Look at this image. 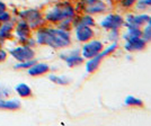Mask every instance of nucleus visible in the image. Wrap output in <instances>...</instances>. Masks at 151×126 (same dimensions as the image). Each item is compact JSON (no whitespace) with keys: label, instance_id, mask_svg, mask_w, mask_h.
<instances>
[{"label":"nucleus","instance_id":"nucleus-1","mask_svg":"<svg viewBox=\"0 0 151 126\" xmlns=\"http://www.w3.org/2000/svg\"><path fill=\"white\" fill-rule=\"evenodd\" d=\"M37 44L46 45L52 49H65L69 47L72 43V38L69 31H64L61 28L52 27H40L36 31Z\"/></svg>","mask_w":151,"mask_h":126},{"label":"nucleus","instance_id":"nucleus-2","mask_svg":"<svg viewBox=\"0 0 151 126\" xmlns=\"http://www.w3.org/2000/svg\"><path fill=\"white\" fill-rule=\"evenodd\" d=\"M77 15L78 11L75 5L70 1H60L47 9L44 19L51 24H59L63 20H73Z\"/></svg>","mask_w":151,"mask_h":126},{"label":"nucleus","instance_id":"nucleus-3","mask_svg":"<svg viewBox=\"0 0 151 126\" xmlns=\"http://www.w3.org/2000/svg\"><path fill=\"white\" fill-rule=\"evenodd\" d=\"M119 49V42H112L111 44L108 45L107 47H104V50L101 51L99 54H97L96 57H93L88 59L86 63H85V69L86 72L89 74H93L95 73L97 70L101 68V63L104 61V59L109 55L114 54Z\"/></svg>","mask_w":151,"mask_h":126},{"label":"nucleus","instance_id":"nucleus-4","mask_svg":"<svg viewBox=\"0 0 151 126\" xmlns=\"http://www.w3.org/2000/svg\"><path fill=\"white\" fill-rule=\"evenodd\" d=\"M77 11L88 15H103L107 11L108 6L104 0H79L76 5Z\"/></svg>","mask_w":151,"mask_h":126},{"label":"nucleus","instance_id":"nucleus-5","mask_svg":"<svg viewBox=\"0 0 151 126\" xmlns=\"http://www.w3.org/2000/svg\"><path fill=\"white\" fill-rule=\"evenodd\" d=\"M19 16L23 20H25L31 28H40L44 25V15L37 9H26L19 13Z\"/></svg>","mask_w":151,"mask_h":126},{"label":"nucleus","instance_id":"nucleus-6","mask_svg":"<svg viewBox=\"0 0 151 126\" xmlns=\"http://www.w3.org/2000/svg\"><path fill=\"white\" fill-rule=\"evenodd\" d=\"M104 47H105V45H104L103 41L93 38L88 42L83 43L81 50H80V53L85 60H88L90 57H96L97 54H99L101 51L104 50Z\"/></svg>","mask_w":151,"mask_h":126},{"label":"nucleus","instance_id":"nucleus-7","mask_svg":"<svg viewBox=\"0 0 151 126\" xmlns=\"http://www.w3.org/2000/svg\"><path fill=\"white\" fill-rule=\"evenodd\" d=\"M99 26L105 31L121 29L124 26V17L121 14L111 13L99 21Z\"/></svg>","mask_w":151,"mask_h":126},{"label":"nucleus","instance_id":"nucleus-8","mask_svg":"<svg viewBox=\"0 0 151 126\" xmlns=\"http://www.w3.org/2000/svg\"><path fill=\"white\" fill-rule=\"evenodd\" d=\"M149 17L148 14H127L124 17V26L126 28H142L148 24Z\"/></svg>","mask_w":151,"mask_h":126},{"label":"nucleus","instance_id":"nucleus-9","mask_svg":"<svg viewBox=\"0 0 151 126\" xmlns=\"http://www.w3.org/2000/svg\"><path fill=\"white\" fill-rule=\"evenodd\" d=\"M10 55L15 57L18 62H23V61H27V60H32L35 57V52L32 49L29 45H24V46H18L15 47L13 50H10Z\"/></svg>","mask_w":151,"mask_h":126},{"label":"nucleus","instance_id":"nucleus-10","mask_svg":"<svg viewBox=\"0 0 151 126\" xmlns=\"http://www.w3.org/2000/svg\"><path fill=\"white\" fill-rule=\"evenodd\" d=\"M75 37L77 39V42L79 43H86L90 39L95 38L96 33L95 29L90 26H75Z\"/></svg>","mask_w":151,"mask_h":126},{"label":"nucleus","instance_id":"nucleus-11","mask_svg":"<svg viewBox=\"0 0 151 126\" xmlns=\"http://www.w3.org/2000/svg\"><path fill=\"white\" fill-rule=\"evenodd\" d=\"M148 46V43L145 39L141 37H133L126 39L123 49L127 52V53H137V52H142L145 51Z\"/></svg>","mask_w":151,"mask_h":126},{"label":"nucleus","instance_id":"nucleus-12","mask_svg":"<svg viewBox=\"0 0 151 126\" xmlns=\"http://www.w3.org/2000/svg\"><path fill=\"white\" fill-rule=\"evenodd\" d=\"M60 57L67 63V65L69 68H75L78 65H81L82 63L85 62V59L82 57L80 50H75L68 52V53H62V54H60Z\"/></svg>","mask_w":151,"mask_h":126},{"label":"nucleus","instance_id":"nucleus-13","mask_svg":"<svg viewBox=\"0 0 151 126\" xmlns=\"http://www.w3.org/2000/svg\"><path fill=\"white\" fill-rule=\"evenodd\" d=\"M16 33H17V36L22 43H27L29 35H31V27L28 26V24L25 20L22 19V21H19L16 26Z\"/></svg>","mask_w":151,"mask_h":126},{"label":"nucleus","instance_id":"nucleus-14","mask_svg":"<svg viewBox=\"0 0 151 126\" xmlns=\"http://www.w3.org/2000/svg\"><path fill=\"white\" fill-rule=\"evenodd\" d=\"M90 26V27H94L96 26V20L91 15L88 14H81V15H77L73 19V27L75 26Z\"/></svg>","mask_w":151,"mask_h":126},{"label":"nucleus","instance_id":"nucleus-15","mask_svg":"<svg viewBox=\"0 0 151 126\" xmlns=\"http://www.w3.org/2000/svg\"><path fill=\"white\" fill-rule=\"evenodd\" d=\"M50 71V65L46 63H35L33 64L29 69H27L28 74L32 77H38L43 76Z\"/></svg>","mask_w":151,"mask_h":126},{"label":"nucleus","instance_id":"nucleus-16","mask_svg":"<svg viewBox=\"0 0 151 126\" xmlns=\"http://www.w3.org/2000/svg\"><path fill=\"white\" fill-rule=\"evenodd\" d=\"M124 105L127 107H132V108H143L145 107V102L142 99H140L135 96L132 94H129L126 96L125 99H124Z\"/></svg>","mask_w":151,"mask_h":126},{"label":"nucleus","instance_id":"nucleus-17","mask_svg":"<svg viewBox=\"0 0 151 126\" xmlns=\"http://www.w3.org/2000/svg\"><path fill=\"white\" fill-rule=\"evenodd\" d=\"M20 107V101L18 99H12L6 100L0 98V109H6V110H16Z\"/></svg>","mask_w":151,"mask_h":126},{"label":"nucleus","instance_id":"nucleus-18","mask_svg":"<svg viewBox=\"0 0 151 126\" xmlns=\"http://www.w3.org/2000/svg\"><path fill=\"white\" fill-rule=\"evenodd\" d=\"M16 92L22 97V98H28V97H32V89L31 87L28 86V84H26V83H19L16 86Z\"/></svg>","mask_w":151,"mask_h":126},{"label":"nucleus","instance_id":"nucleus-19","mask_svg":"<svg viewBox=\"0 0 151 126\" xmlns=\"http://www.w3.org/2000/svg\"><path fill=\"white\" fill-rule=\"evenodd\" d=\"M12 31H13V24L6 21L4 25L0 26V38L2 39L9 38L12 35Z\"/></svg>","mask_w":151,"mask_h":126},{"label":"nucleus","instance_id":"nucleus-20","mask_svg":"<svg viewBox=\"0 0 151 126\" xmlns=\"http://www.w3.org/2000/svg\"><path fill=\"white\" fill-rule=\"evenodd\" d=\"M142 36V29L141 28H127V31L125 34H123L122 38L126 41L129 38H133V37H141Z\"/></svg>","mask_w":151,"mask_h":126},{"label":"nucleus","instance_id":"nucleus-21","mask_svg":"<svg viewBox=\"0 0 151 126\" xmlns=\"http://www.w3.org/2000/svg\"><path fill=\"white\" fill-rule=\"evenodd\" d=\"M49 79H50L52 82H54V83H57V84H60V86H67V84H69L70 82H71L69 78H67V77L54 76V74H51V76L49 77Z\"/></svg>","mask_w":151,"mask_h":126},{"label":"nucleus","instance_id":"nucleus-22","mask_svg":"<svg viewBox=\"0 0 151 126\" xmlns=\"http://www.w3.org/2000/svg\"><path fill=\"white\" fill-rule=\"evenodd\" d=\"M149 7H151V0H138L134 8L140 10V11H145Z\"/></svg>","mask_w":151,"mask_h":126},{"label":"nucleus","instance_id":"nucleus-23","mask_svg":"<svg viewBox=\"0 0 151 126\" xmlns=\"http://www.w3.org/2000/svg\"><path fill=\"white\" fill-rule=\"evenodd\" d=\"M119 1V5L120 7H122L123 9H131V8H134L135 4L138 2V0H117Z\"/></svg>","mask_w":151,"mask_h":126},{"label":"nucleus","instance_id":"nucleus-24","mask_svg":"<svg viewBox=\"0 0 151 126\" xmlns=\"http://www.w3.org/2000/svg\"><path fill=\"white\" fill-rule=\"evenodd\" d=\"M141 29H142V38L145 39L148 44L151 43V26L147 24Z\"/></svg>","mask_w":151,"mask_h":126},{"label":"nucleus","instance_id":"nucleus-25","mask_svg":"<svg viewBox=\"0 0 151 126\" xmlns=\"http://www.w3.org/2000/svg\"><path fill=\"white\" fill-rule=\"evenodd\" d=\"M121 29H112V31H108V41L112 43V42H119V39L121 38Z\"/></svg>","mask_w":151,"mask_h":126},{"label":"nucleus","instance_id":"nucleus-26","mask_svg":"<svg viewBox=\"0 0 151 126\" xmlns=\"http://www.w3.org/2000/svg\"><path fill=\"white\" fill-rule=\"evenodd\" d=\"M36 63V61L35 60H27V61H23V62H20V63H17L14 68L15 69H29L33 64H35Z\"/></svg>","mask_w":151,"mask_h":126},{"label":"nucleus","instance_id":"nucleus-27","mask_svg":"<svg viewBox=\"0 0 151 126\" xmlns=\"http://www.w3.org/2000/svg\"><path fill=\"white\" fill-rule=\"evenodd\" d=\"M10 94H12V90H10V89H8L7 87H5V86L0 84V98H1V99L7 98Z\"/></svg>","mask_w":151,"mask_h":126},{"label":"nucleus","instance_id":"nucleus-28","mask_svg":"<svg viewBox=\"0 0 151 126\" xmlns=\"http://www.w3.org/2000/svg\"><path fill=\"white\" fill-rule=\"evenodd\" d=\"M10 19V15H9V13H7V11H4L2 14H0V21L2 23H6V21H8Z\"/></svg>","mask_w":151,"mask_h":126},{"label":"nucleus","instance_id":"nucleus-29","mask_svg":"<svg viewBox=\"0 0 151 126\" xmlns=\"http://www.w3.org/2000/svg\"><path fill=\"white\" fill-rule=\"evenodd\" d=\"M7 59V53L4 50L0 49V62H4Z\"/></svg>","mask_w":151,"mask_h":126},{"label":"nucleus","instance_id":"nucleus-30","mask_svg":"<svg viewBox=\"0 0 151 126\" xmlns=\"http://www.w3.org/2000/svg\"><path fill=\"white\" fill-rule=\"evenodd\" d=\"M6 9H7L6 4H4L2 1H0V14H2L4 11H6Z\"/></svg>","mask_w":151,"mask_h":126},{"label":"nucleus","instance_id":"nucleus-31","mask_svg":"<svg viewBox=\"0 0 151 126\" xmlns=\"http://www.w3.org/2000/svg\"><path fill=\"white\" fill-rule=\"evenodd\" d=\"M148 25H150V26H151V16L149 17V20H148Z\"/></svg>","mask_w":151,"mask_h":126},{"label":"nucleus","instance_id":"nucleus-32","mask_svg":"<svg viewBox=\"0 0 151 126\" xmlns=\"http://www.w3.org/2000/svg\"><path fill=\"white\" fill-rule=\"evenodd\" d=\"M0 26H1V21H0Z\"/></svg>","mask_w":151,"mask_h":126}]
</instances>
